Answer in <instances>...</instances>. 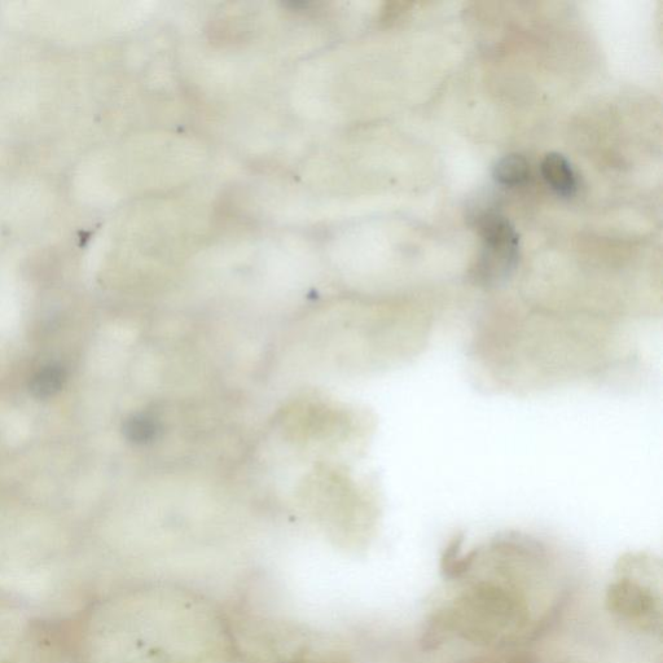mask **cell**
<instances>
[{
  "mask_svg": "<svg viewBox=\"0 0 663 663\" xmlns=\"http://www.w3.org/2000/svg\"><path fill=\"white\" fill-rule=\"evenodd\" d=\"M534 540L504 538L491 544V570L467 572L455 579V595L434 609L427 622L425 649H438L456 639L474 647L515 645L538 634L522 566L538 547Z\"/></svg>",
  "mask_w": 663,
  "mask_h": 663,
  "instance_id": "6da1fadb",
  "label": "cell"
},
{
  "mask_svg": "<svg viewBox=\"0 0 663 663\" xmlns=\"http://www.w3.org/2000/svg\"><path fill=\"white\" fill-rule=\"evenodd\" d=\"M608 613L623 627L661 639V564L645 553L618 561L605 597Z\"/></svg>",
  "mask_w": 663,
  "mask_h": 663,
  "instance_id": "7a4b0ae2",
  "label": "cell"
},
{
  "mask_svg": "<svg viewBox=\"0 0 663 663\" xmlns=\"http://www.w3.org/2000/svg\"><path fill=\"white\" fill-rule=\"evenodd\" d=\"M477 227L484 250L476 270V279L486 285L506 280L516 269L520 240L508 218L496 212L478 214Z\"/></svg>",
  "mask_w": 663,
  "mask_h": 663,
  "instance_id": "3957f363",
  "label": "cell"
},
{
  "mask_svg": "<svg viewBox=\"0 0 663 663\" xmlns=\"http://www.w3.org/2000/svg\"><path fill=\"white\" fill-rule=\"evenodd\" d=\"M493 177L499 186L508 188L520 187L529 180V162L524 156L517 155V153L504 156L496 162Z\"/></svg>",
  "mask_w": 663,
  "mask_h": 663,
  "instance_id": "5b68a950",
  "label": "cell"
},
{
  "mask_svg": "<svg viewBox=\"0 0 663 663\" xmlns=\"http://www.w3.org/2000/svg\"><path fill=\"white\" fill-rule=\"evenodd\" d=\"M65 383V371L57 364H50V366L43 367L35 373L30 390L34 397L39 399H46L54 397L59 393Z\"/></svg>",
  "mask_w": 663,
  "mask_h": 663,
  "instance_id": "8992f818",
  "label": "cell"
},
{
  "mask_svg": "<svg viewBox=\"0 0 663 663\" xmlns=\"http://www.w3.org/2000/svg\"><path fill=\"white\" fill-rule=\"evenodd\" d=\"M540 170H542L547 186L557 196L562 199H572L575 196L578 191L577 174H575L572 164L560 153H548L543 158Z\"/></svg>",
  "mask_w": 663,
  "mask_h": 663,
  "instance_id": "277c9868",
  "label": "cell"
}]
</instances>
